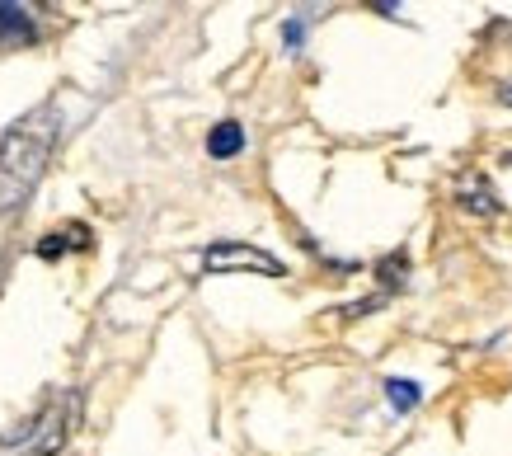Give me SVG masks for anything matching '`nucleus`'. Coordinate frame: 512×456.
Returning <instances> with one entry per match:
<instances>
[{
  "mask_svg": "<svg viewBox=\"0 0 512 456\" xmlns=\"http://www.w3.org/2000/svg\"><path fill=\"white\" fill-rule=\"evenodd\" d=\"M386 400H390V409H400V414H409V409L423 400V391H419V381H409V377H390L386 381Z\"/></svg>",
  "mask_w": 512,
  "mask_h": 456,
  "instance_id": "obj_8",
  "label": "nucleus"
},
{
  "mask_svg": "<svg viewBox=\"0 0 512 456\" xmlns=\"http://www.w3.org/2000/svg\"><path fill=\"white\" fill-rule=\"evenodd\" d=\"M71 250H90V226L71 221V226H62V231H52V236L38 240V259H62V254H71Z\"/></svg>",
  "mask_w": 512,
  "mask_h": 456,
  "instance_id": "obj_5",
  "label": "nucleus"
},
{
  "mask_svg": "<svg viewBox=\"0 0 512 456\" xmlns=\"http://www.w3.org/2000/svg\"><path fill=\"white\" fill-rule=\"evenodd\" d=\"M57 137H62L57 104H38L19 123L5 127V137H0V212H19L33 198V189L47 174V160L57 151Z\"/></svg>",
  "mask_w": 512,
  "mask_h": 456,
  "instance_id": "obj_1",
  "label": "nucleus"
},
{
  "mask_svg": "<svg viewBox=\"0 0 512 456\" xmlns=\"http://www.w3.org/2000/svg\"><path fill=\"white\" fill-rule=\"evenodd\" d=\"M498 95H503V104H512V85H503V90H498Z\"/></svg>",
  "mask_w": 512,
  "mask_h": 456,
  "instance_id": "obj_10",
  "label": "nucleus"
},
{
  "mask_svg": "<svg viewBox=\"0 0 512 456\" xmlns=\"http://www.w3.org/2000/svg\"><path fill=\"white\" fill-rule=\"evenodd\" d=\"M202 268L207 273H264V278H282L287 273L282 259H273L259 245H245V240H217V245H207Z\"/></svg>",
  "mask_w": 512,
  "mask_h": 456,
  "instance_id": "obj_3",
  "label": "nucleus"
},
{
  "mask_svg": "<svg viewBox=\"0 0 512 456\" xmlns=\"http://www.w3.org/2000/svg\"><path fill=\"white\" fill-rule=\"evenodd\" d=\"M296 43H301V24L292 19V24H287V48H296Z\"/></svg>",
  "mask_w": 512,
  "mask_h": 456,
  "instance_id": "obj_9",
  "label": "nucleus"
},
{
  "mask_svg": "<svg viewBox=\"0 0 512 456\" xmlns=\"http://www.w3.org/2000/svg\"><path fill=\"white\" fill-rule=\"evenodd\" d=\"M245 151V127L240 123H217L207 132V156L212 160H231Z\"/></svg>",
  "mask_w": 512,
  "mask_h": 456,
  "instance_id": "obj_6",
  "label": "nucleus"
},
{
  "mask_svg": "<svg viewBox=\"0 0 512 456\" xmlns=\"http://www.w3.org/2000/svg\"><path fill=\"white\" fill-rule=\"evenodd\" d=\"M76 414H80V395L76 391L52 395L33 419H24L10 438L0 442V456H57L66 447V438H71Z\"/></svg>",
  "mask_w": 512,
  "mask_h": 456,
  "instance_id": "obj_2",
  "label": "nucleus"
},
{
  "mask_svg": "<svg viewBox=\"0 0 512 456\" xmlns=\"http://www.w3.org/2000/svg\"><path fill=\"white\" fill-rule=\"evenodd\" d=\"M38 43V24L24 5H0V52H19Z\"/></svg>",
  "mask_w": 512,
  "mask_h": 456,
  "instance_id": "obj_4",
  "label": "nucleus"
},
{
  "mask_svg": "<svg viewBox=\"0 0 512 456\" xmlns=\"http://www.w3.org/2000/svg\"><path fill=\"white\" fill-rule=\"evenodd\" d=\"M461 207L480 212V217H494V212H498V203H494V193H489V179H484V174H470V179H466V189H461Z\"/></svg>",
  "mask_w": 512,
  "mask_h": 456,
  "instance_id": "obj_7",
  "label": "nucleus"
}]
</instances>
